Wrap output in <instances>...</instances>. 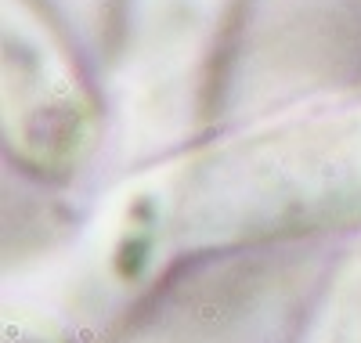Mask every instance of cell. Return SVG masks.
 Segmentation results:
<instances>
[{
  "instance_id": "cell-2",
  "label": "cell",
  "mask_w": 361,
  "mask_h": 343,
  "mask_svg": "<svg viewBox=\"0 0 361 343\" xmlns=\"http://www.w3.org/2000/svg\"><path fill=\"white\" fill-rule=\"evenodd\" d=\"M4 25V145L40 177L76 174L94 148V109L22 0H8Z\"/></svg>"
},
{
  "instance_id": "cell-1",
  "label": "cell",
  "mask_w": 361,
  "mask_h": 343,
  "mask_svg": "<svg viewBox=\"0 0 361 343\" xmlns=\"http://www.w3.org/2000/svg\"><path fill=\"white\" fill-rule=\"evenodd\" d=\"M329 231L361 235V98L141 170L94 213L83 260L102 293L134 296L188 260Z\"/></svg>"
},
{
  "instance_id": "cell-3",
  "label": "cell",
  "mask_w": 361,
  "mask_h": 343,
  "mask_svg": "<svg viewBox=\"0 0 361 343\" xmlns=\"http://www.w3.org/2000/svg\"><path fill=\"white\" fill-rule=\"evenodd\" d=\"M300 343H361V235L329 271Z\"/></svg>"
}]
</instances>
